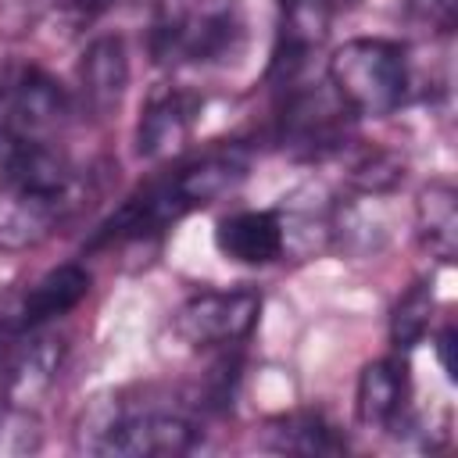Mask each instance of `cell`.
<instances>
[{
    "label": "cell",
    "mask_w": 458,
    "mask_h": 458,
    "mask_svg": "<svg viewBox=\"0 0 458 458\" xmlns=\"http://www.w3.org/2000/svg\"><path fill=\"white\" fill-rule=\"evenodd\" d=\"M354 118L333 86H290L276 114V143L297 161H322L351 143Z\"/></svg>",
    "instance_id": "8992f818"
},
{
    "label": "cell",
    "mask_w": 458,
    "mask_h": 458,
    "mask_svg": "<svg viewBox=\"0 0 458 458\" xmlns=\"http://www.w3.org/2000/svg\"><path fill=\"white\" fill-rule=\"evenodd\" d=\"M72 100L36 64L0 68V161L32 147H54L68 125Z\"/></svg>",
    "instance_id": "5b68a950"
},
{
    "label": "cell",
    "mask_w": 458,
    "mask_h": 458,
    "mask_svg": "<svg viewBox=\"0 0 458 458\" xmlns=\"http://www.w3.org/2000/svg\"><path fill=\"white\" fill-rule=\"evenodd\" d=\"M454 347H458V329L447 322L444 329H440V336H437V358H440V369H444V376L454 383Z\"/></svg>",
    "instance_id": "ffe728a7"
},
{
    "label": "cell",
    "mask_w": 458,
    "mask_h": 458,
    "mask_svg": "<svg viewBox=\"0 0 458 458\" xmlns=\"http://www.w3.org/2000/svg\"><path fill=\"white\" fill-rule=\"evenodd\" d=\"M419 236L437 261L451 265L458 258V193L451 182L433 179L419 193Z\"/></svg>",
    "instance_id": "9a60e30c"
},
{
    "label": "cell",
    "mask_w": 458,
    "mask_h": 458,
    "mask_svg": "<svg viewBox=\"0 0 458 458\" xmlns=\"http://www.w3.org/2000/svg\"><path fill=\"white\" fill-rule=\"evenodd\" d=\"M39 422L21 404H7L0 411V454H32L39 447Z\"/></svg>",
    "instance_id": "d6986e66"
},
{
    "label": "cell",
    "mask_w": 458,
    "mask_h": 458,
    "mask_svg": "<svg viewBox=\"0 0 458 458\" xmlns=\"http://www.w3.org/2000/svg\"><path fill=\"white\" fill-rule=\"evenodd\" d=\"M265 447L283 454H340L347 444L318 411H290L268 422Z\"/></svg>",
    "instance_id": "2e32d148"
},
{
    "label": "cell",
    "mask_w": 458,
    "mask_h": 458,
    "mask_svg": "<svg viewBox=\"0 0 458 458\" xmlns=\"http://www.w3.org/2000/svg\"><path fill=\"white\" fill-rule=\"evenodd\" d=\"M429 318H433V286H429V279H415L401 293V301L394 304V315H390V340H394V347H401V351L415 347L426 336Z\"/></svg>",
    "instance_id": "e0dca14e"
},
{
    "label": "cell",
    "mask_w": 458,
    "mask_h": 458,
    "mask_svg": "<svg viewBox=\"0 0 458 458\" xmlns=\"http://www.w3.org/2000/svg\"><path fill=\"white\" fill-rule=\"evenodd\" d=\"M408 408V365L401 358L369 361L358 376L354 411L361 426L372 429H397Z\"/></svg>",
    "instance_id": "7c38bea8"
},
{
    "label": "cell",
    "mask_w": 458,
    "mask_h": 458,
    "mask_svg": "<svg viewBox=\"0 0 458 458\" xmlns=\"http://www.w3.org/2000/svg\"><path fill=\"white\" fill-rule=\"evenodd\" d=\"M89 272L75 261L50 268L47 276H39L25 293H18L4 311H0V340L43 329L47 322L68 315L86 293H89Z\"/></svg>",
    "instance_id": "ba28073f"
},
{
    "label": "cell",
    "mask_w": 458,
    "mask_h": 458,
    "mask_svg": "<svg viewBox=\"0 0 458 458\" xmlns=\"http://www.w3.org/2000/svg\"><path fill=\"white\" fill-rule=\"evenodd\" d=\"M64 4H72V7H79V11H86V14H89V11H100V7H104V4H111V0H64Z\"/></svg>",
    "instance_id": "7402d4cb"
},
{
    "label": "cell",
    "mask_w": 458,
    "mask_h": 458,
    "mask_svg": "<svg viewBox=\"0 0 458 458\" xmlns=\"http://www.w3.org/2000/svg\"><path fill=\"white\" fill-rule=\"evenodd\" d=\"M82 204V182L64 150L32 147L0 161V250L43 243Z\"/></svg>",
    "instance_id": "6da1fadb"
},
{
    "label": "cell",
    "mask_w": 458,
    "mask_h": 458,
    "mask_svg": "<svg viewBox=\"0 0 458 458\" xmlns=\"http://www.w3.org/2000/svg\"><path fill=\"white\" fill-rule=\"evenodd\" d=\"M429 7V18L440 21V29H451L454 25V11H458V0H422Z\"/></svg>",
    "instance_id": "44dd1931"
},
{
    "label": "cell",
    "mask_w": 458,
    "mask_h": 458,
    "mask_svg": "<svg viewBox=\"0 0 458 458\" xmlns=\"http://www.w3.org/2000/svg\"><path fill=\"white\" fill-rule=\"evenodd\" d=\"M247 36L240 0H161L147 43L157 64H233Z\"/></svg>",
    "instance_id": "3957f363"
},
{
    "label": "cell",
    "mask_w": 458,
    "mask_h": 458,
    "mask_svg": "<svg viewBox=\"0 0 458 458\" xmlns=\"http://www.w3.org/2000/svg\"><path fill=\"white\" fill-rule=\"evenodd\" d=\"M200 107H204V100L190 89H179V86L157 89L143 104V114L136 125V154L150 157V161L172 157L190 140Z\"/></svg>",
    "instance_id": "30bf717a"
},
{
    "label": "cell",
    "mask_w": 458,
    "mask_h": 458,
    "mask_svg": "<svg viewBox=\"0 0 458 458\" xmlns=\"http://www.w3.org/2000/svg\"><path fill=\"white\" fill-rule=\"evenodd\" d=\"M250 172V150L243 143H215L204 147L200 154L179 161L168 179L179 190V197L186 200V208H204L215 204L218 197L233 193Z\"/></svg>",
    "instance_id": "9c48e42d"
},
{
    "label": "cell",
    "mask_w": 458,
    "mask_h": 458,
    "mask_svg": "<svg viewBox=\"0 0 458 458\" xmlns=\"http://www.w3.org/2000/svg\"><path fill=\"white\" fill-rule=\"evenodd\" d=\"M258 315L261 297L254 290H200L179 304L172 326L190 347H229L250 336Z\"/></svg>",
    "instance_id": "52a82bcc"
},
{
    "label": "cell",
    "mask_w": 458,
    "mask_h": 458,
    "mask_svg": "<svg viewBox=\"0 0 458 458\" xmlns=\"http://www.w3.org/2000/svg\"><path fill=\"white\" fill-rule=\"evenodd\" d=\"M129 86V50L125 39L107 32L97 36L82 61H79V89H82V107L93 118H111L125 97Z\"/></svg>",
    "instance_id": "8fae6325"
},
{
    "label": "cell",
    "mask_w": 458,
    "mask_h": 458,
    "mask_svg": "<svg viewBox=\"0 0 458 458\" xmlns=\"http://www.w3.org/2000/svg\"><path fill=\"white\" fill-rule=\"evenodd\" d=\"M401 161L390 150H365L354 165H351V186L361 190L365 197H379L386 190H394L401 182Z\"/></svg>",
    "instance_id": "ac0fdd59"
},
{
    "label": "cell",
    "mask_w": 458,
    "mask_h": 458,
    "mask_svg": "<svg viewBox=\"0 0 458 458\" xmlns=\"http://www.w3.org/2000/svg\"><path fill=\"white\" fill-rule=\"evenodd\" d=\"M200 429L172 401L97 397L79 422V447L114 458H172L193 451Z\"/></svg>",
    "instance_id": "7a4b0ae2"
},
{
    "label": "cell",
    "mask_w": 458,
    "mask_h": 458,
    "mask_svg": "<svg viewBox=\"0 0 458 458\" xmlns=\"http://www.w3.org/2000/svg\"><path fill=\"white\" fill-rule=\"evenodd\" d=\"M215 247L236 265H268L283 258V225L276 211H236L218 222Z\"/></svg>",
    "instance_id": "5bb4252c"
},
{
    "label": "cell",
    "mask_w": 458,
    "mask_h": 458,
    "mask_svg": "<svg viewBox=\"0 0 458 458\" xmlns=\"http://www.w3.org/2000/svg\"><path fill=\"white\" fill-rule=\"evenodd\" d=\"M4 344H14L4 361V390H7L11 404H29L54 383L64 347L54 336H39V329L11 336Z\"/></svg>",
    "instance_id": "4fadbf2b"
},
{
    "label": "cell",
    "mask_w": 458,
    "mask_h": 458,
    "mask_svg": "<svg viewBox=\"0 0 458 458\" xmlns=\"http://www.w3.org/2000/svg\"><path fill=\"white\" fill-rule=\"evenodd\" d=\"M329 86L354 114L386 118L408 100V50L379 36L347 39L329 57Z\"/></svg>",
    "instance_id": "277c9868"
}]
</instances>
